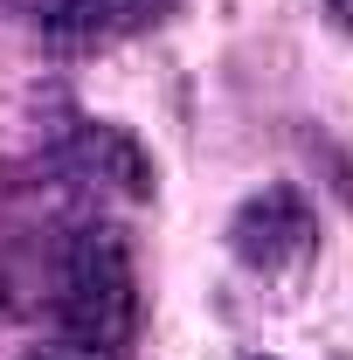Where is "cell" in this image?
Listing matches in <instances>:
<instances>
[{"mask_svg": "<svg viewBox=\"0 0 353 360\" xmlns=\"http://www.w3.org/2000/svg\"><path fill=\"white\" fill-rule=\"evenodd\" d=\"M229 250H236V264L264 270V277L298 270L319 250V215H312V201L298 187H264L229 215Z\"/></svg>", "mask_w": 353, "mask_h": 360, "instance_id": "2", "label": "cell"}, {"mask_svg": "<svg viewBox=\"0 0 353 360\" xmlns=\"http://www.w3.org/2000/svg\"><path fill=\"white\" fill-rule=\"evenodd\" d=\"M319 7H326V21H333L340 35H353V0H319Z\"/></svg>", "mask_w": 353, "mask_h": 360, "instance_id": "6", "label": "cell"}, {"mask_svg": "<svg viewBox=\"0 0 353 360\" xmlns=\"http://www.w3.org/2000/svg\"><path fill=\"white\" fill-rule=\"evenodd\" d=\"M56 167L77 180H104V187H118V194H132V201H146L153 187H160V174H153V160H146V146H139L125 125H90V118H77L70 125V139L56 146Z\"/></svg>", "mask_w": 353, "mask_h": 360, "instance_id": "4", "label": "cell"}, {"mask_svg": "<svg viewBox=\"0 0 353 360\" xmlns=\"http://www.w3.org/2000/svg\"><path fill=\"white\" fill-rule=\"evenodd\" d=\"M56 319H63V340L97 347L111 360L132 340L139 319V284H132V243L125 229L90 222L63 243V264H56Z\"/></svg>", "mask_w": 353, "mask_h": 360, "instance_id": "1", "label": "cell"}, {"mask_svg": "<svg viewBox=\"0 0 353 360\" xmlns=\"http://www.w3.org/2000/svg\"><path fill=\"white\" fill-rule=\"evenodd\" d=\"M250 360H270V354H250Z\"/></svg>", "mask_w": 353, "mask_h": 360, "instance_id": "7", "label": "cell"}, {"mask_svg": "<svg viewBox=\"0 0 353 360\" xmlns=\"http://www.w3.org/2000/svg\"><path fill=\"white\" fill-rule=\"evenodd\" d=\"M174 0H35V35L56 49H104L118 35L160 28Z\"/></svg>", "mask_w": 353, "mask_h": 360, "instance_id": "3", "label": "cell"}, {"mask_svg": "<svg viewBox=\"0 0 353 360\" xmlns=\"http://www.w3.org/2000/svg\"><path fill=\"white\" fill-rule=\"evenodd\" d=\"M14 360H104L97 347H77V340H49V347H21Z\"/></svg>", "mask_w": 353, "mask_h": 360, "instance_id": "5", "label": "cell"}]
</instances>
